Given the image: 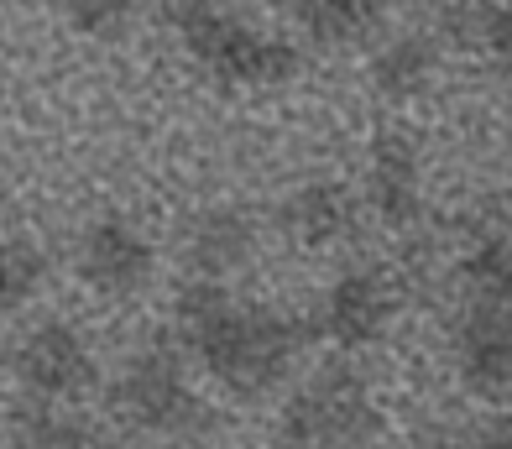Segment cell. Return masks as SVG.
<instances>
[{"label": "cell", "instance_id": "obj_1", "mask_svg": "<svg viewBox=\"0 0 512 449\" xmlns=\"http://www.w3.org/2000/svg\"><path fill=\"white\" fill-rule=\"evenodd\" d=\"M194 356L209 366L220 387H230L236 397H262L277 392L298 371L304 356V324L293 314L262 309V303H236L199 335Z\"/></svg>", "mask_w": 512, "mask_h": 449}, {"label": "cell", "instance_id": "obj_2", "mask_svg": "<svg viewBox=\"0 0 512 449\" xmlns=\"http://www.w3.org/2000/svg\"><path fill=\"white\" fill-rule=\"evenodd\" d=\"M162 6L178 21L183 47H189L194 63L215 84L262 89V84H288L298 74V47L288 37L246 27V21L230 16L220 0H162Z\"/></svg>", "mask_w": 512, "mask_h": 449}, {"label": "cell", "instance_id": "obj_3", "mask_svg": "<svg viewBox=\"0 0 512 449\" xmlns=\"http://www.w3.org/2000/svg\"><path fill=\"white\" fill-rule=\"evenodd\" d=\"M115 413H121L136 434H189L199 423V403H194V387L183 376L178 350L168 345H147L121 366L115 376Z\"/></svg>", "mask_w": 512, "mask_h": 449}, {"label": "cell", "instance_id": "obj_4", "mask_svg": "<svg viewBox=\"0 0 512 449\" xmlns=\"http://www.w3.org/2000/svg\"><path fill=\"white\" fill-rule=\"evenodd\" d=\"M283 434L293 444H361L377 434V408L371 387L351 366H330L309 376L283 408Z\"/></svg>", "mask_w": 512, "mask_h": 449}, {"label": "cell", "instance_id": "obj_5", "mask_svg": "<svg viewBox=\"0 0 512 449\" xmlns=\"http://www.w3.org/2000/svg\"><path fill=\"white\" fill-rule=\"evenodd\" d=\"M398 319V282L382 267L345 272L319 303V329L340 350H371Z\"/></svg>", "mask_w": 512, "mask_h": 449}, {"label": "cell", "instance_id": "obj_6", "mask_svg": "<svg viewBox=\"0 0 512 449\" xmlns=\"http://www.w3.org/2000/svg\"><path fill=\"white\" fill-rule=\"evenodd\" d=\"M16 382L27 397H53V403H79L95 387V356L68 324H37L16 345Z\"/></svg>", "mask_w": 512, "mask_h": 449}, {"label": "cell", "instance_id": "obj_7", "mask_svg": "<svg viewBox=\"0 0 512 449\" xmlns=\"http://www.w3.org/2000/svg\"><path fill=\"white\" fill-rule=\"evenodd\" d=\"M74 267L89 293L136 298L152 282V241L126 220H95L74 246Z\"/></svg>", "mask_w": 512, "mask_h": 449}, {"label": "cell", "instance_id": "obj_8", "mask_svg": "<svg viewBox=\"0 0 512 449\" xmlns=\"http://www.w3.org/2000/svg\"><path fill=\"white\" fill-rule=\"evenodd\" d=\"M455 366L460 382L481 397H507L512 387V324L507 303H476L455 324Z\"/></svg>", "mask_w": 512, "mask_h": 449}, {"label": "cell", "instance_id": "obj_9", "mask_svg": "<svg viewBox=\"0 0 512 449\" xmlns=\"http://www.w3.org/2000/svg\"><path fill=\"white\" fill-rule=\"evenodd\" d=\"M183 272L189 277H215V282H230L241 267H251L256 256V225L251 215L230 204H215V209H199V215L183 225Z\"/></svg>", "mask_w": 512, "mask_h": 449}, {"label": "cell", "instance_id": "obj_10", "mask_svg": "<svg viewBox=\"0 0 512 449\" xmlns=\"http://www.w3.org/2000/svg\"><path fill=\"white\" fill-rule=\"evenodd\" d=\"M366 204L392 230H408L424 209V162L408 136H377L366 157Z\"/></svg>", "mask_w": 512, "mask_h": 449}, {"label": "cell", "instance_id": "obj_11", "mask_svg": "<svg viewBox=\"0 0 512 449\" xmlns=\"http://www.w3.org/2000/svg\"><path fill=\"white\" fill-rule=\"evenodd\" d=\"M283 225L304 251H335L356 235V199L340 183H304L288 194Z\"/></svg>", "mask_w": 512, "mask_h": 449}, {"label": "cell", "instance_id": "obj_12", "mask_svg": "<svg viewBox=\"0 0 512 449\" xmlns=\"http://www.w3.org/2000/svg\"><path fill=\"white\" fill-rule=\"evenodd\" d=\"M434 68H439L434 42L424 32H398L371 53V89L382 100H418L434 84Z\"/></svg>", "mask_w": 512, "mask_h": 449}, {"label": "cell", "instance_id": "obj_13", "mask_svg": "<svg viewBox=\"0 0 512 449\" xmlns=\"http://www.w3.org/2000/svg\"><path fill=\"white\" fill-rule=\"evenodd\" d=\"M382 16V0H293V21L319 47L361 42Z\"/></svg>", "mask_w": 512, "mask_h": 449}, {"label": "cell", "instance_id": "obj_14", "mask_svg": "<svg viewBox=\"0 0 512 449\" xmlns=\"http://www.w3.org/2000/svg\"><path fill=\"white\" fill-rule=\"evenodd\" d=\"M16 439L21 444H95V423L79 413V403H53V397H27L16 408Z\"/></svg>", "mask_w": 512, "mask_h": 449}, {"label": "cell", "instance_id": "obj_15", "mask_svg": "<svg viewBox=\"0 0 512 449\" xmlns=\"http://www.w3.org/2000/svg\"><path fill=\"white\" fill-rule=\"evenodd\" d=\"M460 282L476 303H507V282H512V246L507 230H481L460 256Z\"/></svg>", "mask_w": 512, "mask_h": 449}, {"label": "cell", "instance_id": "obj_16", "mask_svg": "<svg viewBox=\"0 0 512 449\" xmlns=\"http://www.w3.org/2000/svg\"><path fill=\"white\" fill-rule=\"evenodd\" d=\"M48 288V251L32 235H0V309H21Z\"/></svg>", "mask_w": 512, "mask_h": 449}, {"label": "cell", "instance_id": "obj_17", "mask_svg": "<svg viewBox=\"0 0 512 449\" xmlns=\"http://www.w3.org/2000/svg\"><path fill=\"white\" fill-rule=\"evenodd\" d=\"M512 11L507 0H471L460 16H455V32H460V47H471L481 63H497V74L507 68V47H512Z\"/></svg>", "mask_w": 512, "mask_h": 449}, {"label": "cell", "instance_id": "obj_18", "mask_svg": "<svg viewBox=\"0 0 512 449\" xmlns=\"http://www.w3.org/2000/svg\"><path fill=\"white\" fill-rule=\"evenodd\" d=\"M136 11H142V0H63V16L84 37H121Z\"/></svg>", "mask_w": 512, "mask_h": 449}]
</instances>
